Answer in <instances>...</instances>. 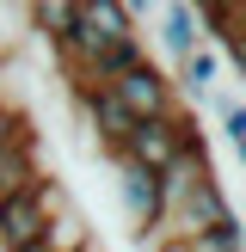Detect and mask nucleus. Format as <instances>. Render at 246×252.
I'll use <instances>...</instances> for the list:
<instances>
[{"label": "nucleus", "instance_id": "f257e3e1", "mask_svg": "<svg viewBox=\"0 0 246 252\" xmlns=\"http://www.w3.org/2000/svg\"><path fill=\"white\" fill-rule=\"evenodd\" d=\"M129 37H135L129 6H117V0H80V19H74V31H68V43H62V56H68L74 68L92 80L98 62H105L111 49H123Z\"/></svg>", "mask_w": 246, "mask_h": 252}, {"label": "nucleus", "instance_id": "6e6552de", "mask_svg": "<svg viewBox=\"0 0 246 252\" xmlns=\"http://www.w3.org/2000/svg\"><path fill=\"white\" fill-rule=\"evenodd\" d=\"M31 185H43V154H37V129H25L0 148V203L31 191Z\"/></svg>", "mask_w": 246, "mask_h": 252}, {"label": "nucleus", "instance_id": "9d476101", "mask_svg": "<svg viewBox=\"0 0 246 252\" xmlns=\"http://www.w3.org/2000/svg\"><path fill=\"white\" fill-rule=\"evenodd\" d=\"M25 19H31L37 37H49V43L62 49V43H68V31H74V19H80V0H31Z\"/></svg>", "mask_w": 246, "mask_h": 252}, {"label": "nucleus", "instance_id": "39448f33", "mask_svg": "<svg viewBox=\"0 0 246 252\" xmlns=\"http://www.w3.org/2000/svg\"><path fill=\"white\" fill-rule=\"evenodd\" d=\"M117 203H123V216L142 228V240L154 228H166V209H160V172L135 166V160H117Z\"/></svg>", "mask_w": 246, "mask_h": 252}, {"label": "nucleus", "instance_id": "f8f14e48", "mask_svg": "<svg viewBox=\"0 0 246 252\" xmlns=\"http://www.w3.org/2000/svg\"><path fill=\"white\" fill-rule=\"evenodd\" d=\"M179 252H246V228H240V221H228V228L191 234V240H179Z\"/></svg>", "mask_w": 246, "mask_h": 252}, {"label": "nucleus", "instance_id": "0eeeda50", "mask_svg": "<svg viewBox=\"0 0 246 252\" xmlns=\"http://www.w3.org/2000/svg\"><path fill=\"white\" fill-rule=\"evenodd\" d=\"M228 221H240V216L228 209V197H221V185H215V179H203L179 209H172V234H179V240L209 234V228H228Z\"/></svg>", "mask_w": 246, "mask_h": 252}, {"label": "nucleus", "instance_id": "ddd939ff", "mask_svg": "<svg viewBox=\"0 0 246 252\" xmlns=\"http://www.w3.org/2000/svg\"><path fill=\"white\" fill-rule=\"evenodd\" d=\"M215 111H221V129H228L234 154L246 160V105H240V98H215Z\"/></svg>", "mask_w": 246, "mask_h": 252}, {"label": "nucleus", "instance_id": "1a4fd4ad", "mask_svg": "<svg viewBox=\"0 0 246 252\" xmlns=\"http://www.w3.org/2000/svg\"><path fill=\"white\" fill-rule=\"evenodd\" d=\"M160 43H166L172 62H184L191 49H203V19H197V6H160Z\"/></svg>", "mask_w": 246, "mask_h": 252}, {"label": "nucleus", "instance_id": "9b49d317", "mask_svg": "<svg viewBox=\"0 0 246 252\" xmlns=\"http://www.w3.org/2000/svg\"><path fill=\"white\" fill-rule=\"evenodd\" d=\"M221 80V49L215 43H203V49H191V56L179 62V86L191 98H209V86Z\"/></svg>", "mask_w": 246, "mask_h": 252}, {"label": "nucleus", "instance_id": "2eb2a0df", "mask_svg": "<svg viewBox=\"0 0 246 252\" xmlns=\"http://www.w3.org/2000/svg\"><path fill=\"white\" fill-rule=\"evenodd\" d=\"M25 252H56V246H49V240H37V246H25Z\"/></svg>", "mask_w": 246, "mask_h": 252}, {"label": "nucleus", "instance_id": "7ed1b4c3", "mask_svg": "<svg viewBox=\"0 0 246 252\" xmlns=\"http://www.w3.org/2000/svg\"><path fill=\"white\" fill-rule=\"evenodd\" d=\"M191 135H197V123L191 117H154V123H135V135H129V148H123L117 160H135V166H148V172H166L172 160L191 148Z\"/></svg>", "mask_w": 246, "mask_h": 252}, {"label": "nucleus", "instance_id": "f03ea898", "mask_svg": "<svg viewBox=\"0 0 246 252\" xmlns=\"http://www.w3.org/2000/svg\"><path fill=\"white\" fill-rule=\"evenodd\" d=\"M62 216V185L43 172V185H31V191H19V197H6L0 203V246L6 252H25V246H37L49 234V221Z\"/></svg>", "mask_w": 246, "mask_h": 252}, {"label": "nucleus", "instance_id": "423d86ee", "mask_svg": "<svg viewBox=\"0 0 246 252\" xmlns=\"http://www.w3.org/2000/svg\"><path fill=\"white\" fill-rule=\"evenodd\" d=\"M80 111H86V129H92L98 142L111 148V154H123V148H129V135H135V117L117 105V93H111V86H92V80H80Z\"/></svg>", "mask_w": 246, "mask_h": 252}, {"label": "nucleus", "instance_id": "20e7f679", "mask_svg": "<svg viewBox=\"0 0 246 252\" xmlns=\"http://www.w3.org/2000/svg\"><path fill=\"white\" fill-rule=\"evenodd\" d=\"M111 93H117V105L129 111L135 123L172 117V80H166V68H154V62H135L129 74H117V80H111Z\"/></svg>", "mask_w": 246, "mask_h": 252}, {"label": "nucleus", "instance_id": "4468645a", "mask_svg": "<svg viewBox=\"0 0 246 252\" xmlns=\"http://www.w3.org/2000/svg\"><path fill=\"white\" fill-rule=\"evenodd\" d=\"M25 129H31V117H25L19 105H6V98H0V148H6L12 135H25Z\"/></svg>", "mask_w": 246, "mask_h": 252}]
</instances>
